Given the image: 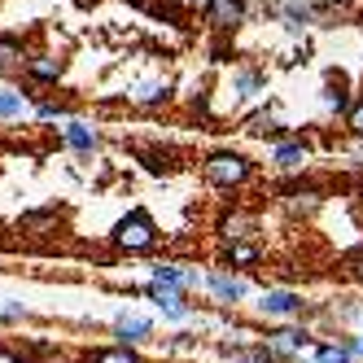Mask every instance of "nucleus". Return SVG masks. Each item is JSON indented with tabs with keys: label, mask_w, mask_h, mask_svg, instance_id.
I'll list each match as a JSON object with an SVG mask.
<instances>
[{
	"label": "nucleus",
	"mask_w": 363,
	"mask_h": 363,
	"mask_svg": "<svg viewBox=\"0 0 363 363\" xmlns=\"http://www.w3.org/2000/svg\"><path fill=\"white\" fill-rule=\"evenodd\" d=\"M350 127H354V132L363 136V101H359V106H354V114H350Z\"/></svg>",
	"instance_id": "nucleus-18"
},
{
	"label": "nucleus",
	"mask_w": 363,
	"mask_h": 363,
	"mask_svg": "<svg viewBox=\"0 0 363 363\" xmlns=\"http://www.w3.org/2000/svg\"><path fill=\"white\" fill-rule=\"evenodd\" d=\"M263 315H298L302 311V298L298 294H289V289H272V294H263Z\"/></svg>",
	"instance_id": "nucleus-4"
},
{
	"label": "nucleus",
	"mask_w": 363,
	"mask_h": 363,
	"mask_svg": "<svg viewBox=\"0 0 363 363\" xmlns=\"http://www.w3.org/2000/svg\"><path fill=\"white\" fill-rule=\"evenodd\" d=\"M272 346H276V350H284V354L306 350V346H311V333H306V328H280V333L272 337Z\"/></svg>",
	"instance_id": "nucleus-6"
},
{
	"label": "nucleus",
	"mask_w": 363,
	"mask_h": 363,
	"mask_svg": "<svg viewBox=\"0 0 363 363\" xmlns=\"http://www.w3.org/2000/svg\"><path fill=\"white\" fill-rule=\"evenodd\" d=\"M350 350H354V354H363V337H359V342H350Z\"/></svg>",
	"instance_id": "nucleus-19"
},
{
	"label": "nucleus",
	"mask_w": 363,
	"mask_h": 363,
	"mask_svg": "<svg viewBox=\"0 0 363 363\" xmlns=\"http://www.w3.org/2000/svg\"><path fill=\"white\" fill-rule=\"evenodd\" d=\"M149 294L158 298V306H162V315H171V320H184V315H189V306H184V298H179L175 289H162V284H153Z\"/></svg>",
	"instance_id": "nucleus-5"
},
{
	"label": "nucleus",
	"mask_w": 363,
	"mask_h": 363,
	"mask_svg": "<svg viewBox=\"0 0 363 363\" xmlns=\"http://www.w3.org/2000/svg\"><path fill=\"white\" fill-rule=\"evenodd\" d=\"M211 289H215L219 302H237V298H245V284L232 280V276H211Z\"/></svg>",
	"instance_id": "nucleus-7"
},
{
	"label": "nucleus",
	"mask_w": 363,
	"mask_h": 363,
	"mask_svg": "<svg viewBox=\"0 0 363 363\" xmlns=\"http://www.w3.org/2000/svg\"><path fill=\"white\" fill-rule=\"evenodd\" d=\"M241 363H245V359H241Z\"/></svg>",
	"instance_id": "nucleus-21"
},
{
	"label": "nucleus",
	"mask_w": 363,
	"mask_h": 363,
	"mask_svg": "<svg viewBox=\"0 0 363 363\" xmlns=\"http://www.w3.org/2000/svg\"><path fill=\"white\" fill-rule=\"evenodd\" d=\"M66 140H70L74 149H92V145H96V136L88 132L84 123H70V127H66Z\"/></svg>",
	"instance_id": "nucleus-11"
},
{
	"label": "nucleus",
	"mask_w": 363,
	"mask_h": 363,
	"mask_svg": "<svg viewBox=\"0 0 363 363\" xmlns=\"http://www.w3.org/2000/svg\"><path fill=\"white\" fill-rule=\"evenodd\" d=\"M350 359H354L350 346H320L315 350V363H350Z\"/></svg>",
	"instance_id": "nucleus-10"
},
{
	"label": "nucleus",
	"mask_w": 363,
	"mask_h": 363,
	"mask_svg": "<svg viewBox=\"0 0 363 363\" xmlns=\"http://www.w3.org/2000/svg\"><path fill=\"white\" fill-rule=\"evenodd\" d=\"M276 162L280 167H302L306 162V145H280L276 149Z\"/></svg>",
	"instance_id": "nucleus-9"
},
{
	"label": "nucleus",
	"mask_w": 363,
	"mask_h": 363,
	"mask_svg": "<svg viewBox=\"0 0 363 363\" xmlns=\"http://www.w3.org/2000/svg\"><path fill=\"white\" fill-rule=\"evenodd\" d=\"M254 258H258V250H254V245H232V263H241V267H250Z\"/></svg>",
	"instance_id": "nucleus-14"
},
{
	"label": "nucleus",
	"mask_w": 363,
	"mask_h": 363,
	"mask_svg": "<svg viewBox=\"0 0 363 363\" xmlns=\"http://www.w3.org/2000/svg\"><path fill=\"white\" fill-rule=\"evenodd\" d=\"M354 276H359V280H363V254H359V263H354Z\"/></svg>",
	"instance_id": "nucleus-20"
},
{
	"label": "nucleus",
	"mask_w": 363,
	"mask_h": 363,
	"mask_svg": "<svg viewBox=\"0 0 363 363\" xmlns=\"http://www.w3.org/2000/svg\"><path fill=\"white\" fill-rule=\"evenodd\" d=\"M223 228H228V237L237 241V237H245V228H250V219H245V215H237V219H228Z\"/></svg>",
	"instance_id": "nucleus-16"
},
{
	"label": "nucleus",
	"mask_w": 363,
	"mask_h": 363,
	"mask_svg": "<svg viewBox=\"0 0 363 363\" xmlns=\"http://www.w3.org/2000/svg\"><path fill=\"white\" fill-rule=\"evenodd\" d=\"M206 175H211L215 184L232 189V184H241V179L250 175V162L241 158V153H215V158L206 162Z\"/></svg>",
	"instance_id": "nucleus-2"
},
{
	"label": "nucleus",
	"mask_w": 363,
	"mask_h": 363,
	"mask_svg": "<svg viewBox=\"0 0 363 363\" xmlns=\"http://www.w3.org/2000/svg\"><path fill=\"white\" fill-rule=\"evenodd\" d=\"M118 337H123V342H140V337H149V320L123 315V320H118Z\"/></svg>",
	"instance_id": "nucleus-8"
},
{
	"label": "nucleus",
	"mask_w": 363,
	"mask_h": 363,
	"mask_svg": "<svg viewBox=\"0 0 363 363\" xmlns=\"http://www.w3.org/2000/svg\"><path fill=\"white\" fill-rule=\"evenodd\" d=\"M241 18H245V5H241V0H211V9H206V22H211V27H219V31L237 27Z\"/></svg>",
	"instance_id": "nucleus-3"
},
{
	"label": "nucleus",
	"mask_w": 363,
	"mask_h": 363,
	"mask_svg": "<svg viewBox=\"0 0 363 363\" xmlns=\"http://www.w3.org/2000/svg\"><path fill=\"white\" fill-rule=\"evenodd\" d=\"M114 241L123 245V250H149L153 245V223H149V215H127V219H118V228H114Z\"/></svg>",
	"instance_id": "nucleus-1"
},
{
	"label": "nucleus",
	"mask_w": 363,
	"mask_h": 363,
	"mask_svg": "<svg viewBox=\"0 0 363 363\" xmlns=\"http://www.w3.org/2000/svg\"><path fill=\"white\" fill-rule=\"evenodd\" d=\"M57 70H62V62H53V57H35L31 62V74H40V79H57Z\"/></svg>",
	"instance_id": "nucleus-12"
},
{
	"label": "nucleus",
	"mask_w": 363,
	"mask_h": 363,
	"mask_svg": "<svg viewBox=\"0 0 363 363\" xmlns=\"http://www.w3.org/2000/svg\"><path fill=\"white\" fill-rule=\"evenodd\" d=\"M18 110H22V101H18L13 92H9V96H0V114H9V118H13Z\"/></svg>",
	"instance_id": "nucleus-17"
},
{
	"label": "nucleus",
	"mask_w": 363,
	"mask_h": 363,
	"mask_svg": "<svg viewBox=\"0 0 363 363\" xmlns=\"http://www.w3.org/2000/svg\"><path fill=\"white\" fill-rule=\"evenodd\" d=\"M92 363H140V359H136L132 350H127V346H123V350H101V354H96Z\"/></svg>",
	"instance_id": "nucleus-13"
},
{
	"label": "nucleus",
	"mask_w": 363,
	"mask_h": 363,
	"mask_svg": "<svg viewBox=\"0 0 363 363\" xmlns=\"http://www.w3.org/2000/svg\"><path fill=\"white\" fill-rule=\"evenodd\" d=\"M22 57V48L13 44V40H0V66H9V62H18Z\"/></svg>",
	"instance_id": "nucleus-15"
}]
</instances>
